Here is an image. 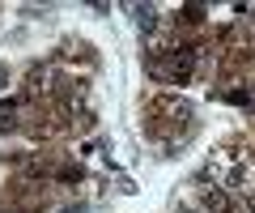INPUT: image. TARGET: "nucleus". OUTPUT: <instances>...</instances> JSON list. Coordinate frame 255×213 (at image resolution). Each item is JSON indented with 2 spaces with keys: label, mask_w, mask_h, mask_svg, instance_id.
Segmentation results:
<instances>
[{
  "label": "nucleus",
  "mask_w": 255,
  "mask_h": 213,
  "mask_svg": "<svg viewBox=\"0 0 255 213\" xmlns=\"http://www.w3.org/2000/svg\"><path fill=\"white\" fill-rule=\"evenodd\" d=\"M132 17H136L140 30H153V26H157V9H153V4H136V9H132Z\"/></svg>",
  "instance_id": "obj_2"
},
{
  "label": "nucleus",
  "mask_w": 255,
  "mask_h": 213,
  "mask_svg": "<svg viewBox=\"0 0 255 213\" xmlns=\"http://www.w3.org/2000/svg\"><path fill=\"white\" fill-rule=\"evenodd\" d=\"M0 85H9V68L4 64H0Z\"/></svg>",
  "instance_id": "obj_4"
},
{
  "label": "nucleus",
  "mask_w": 255,
  "mask_h": 213,
  "mask_svg": "<svg viewBox=\"0 0 255 213\" xmlns=\"http://www.w3.org/2000/svg\"><path fill=\"white\" fill-rule=\"evenodd\" d=\"M179 213H191V209H179Z\"/></svg>",
  "instance_id": "obj_5"
},
{
  "label": "nucleus",
  "mask_w": 255,
  "mask_h": 213,
  "mask_svg": "<svg viewBox=\"0 0 255 213\" xmlns=\"http://www.w3.org/2000/svg\"><path fill=\"white\" fill-rule=\"evenodd\" d=\"M13 128H17V107L0 102V132H13Z\"/></svg>",
  "instance_id": "obj_3"
},
{
  "label": "nucleus",
  "mask_w": 255,
  "mask_h": 213,
  "mask_svg": "<svg viewBox=\"0 0 255 213\" xmlns=\"http://www.w3.org/2000/svg\"><path fill=\"white\" fill-rule=\"evenodd\" d=\"M204 209L209 213H230V196L221 192V188H209V192H204Z\"/></svg>",
  "instance_id": "obj_1"
}]
</instances>
